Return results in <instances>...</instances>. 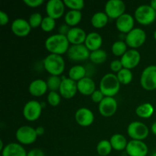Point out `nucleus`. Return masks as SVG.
<instances>
[{"label": "nucleus", "mask_w": 156, "mask_h": 156, "mask_svg": "<svg viewBox=\"0 0 156 156\" xmlns=\"http://www.w3.org/2000/svg\"><path fill=\"white\" fill-rule=\"evenodd\" d=\"M45 47L52 54L62 55L67 53L69 48V42L65 35L56 34L49 37L45 41Z\"/></svg>", "instance_id": "nucleus-1"}, {"label": "nucleus", "mask_w": 156, "mask_h": 156, "mask_svg": "<svg viewBox=\"0 0 156 156\" xmlns=\"http://www.w3.org/2000/svg\"><path fill=\"white\" fill-rule=\"evenodd\" d=\"M121 84L117 79V75L114 73H108L101 79L100 91L105 97H113L119 92Z\"/></svg>", "instance_id": "nucleus-2"}, {"label": "nucleus", "mask_w": 156, "mask_h": 156, "mask_svg": "<svg viewBox=\"0 0 156 156\" xmlns=\"http://www.w3.org/2000/svg\"><path fill=\"white\" fill-rule=\"evenodd\" d=\"M44 67L50 76H59L65 70V61L60 55L50 53L44 59Z\"/></svg>", "instance_id": "nucleus-3"}, {"label": "nucleus", "mask_w": 156, "mask_h": 156, "mask_svg": "<svg viewBox=\"0 0 156 156\" xmlns=\"http://www.w3.org/2000/svg\"><path fill=\"white\" fill-rule=\"evenodd\" d=\"M134 18L142 25H149L156 19V11L150 5H141L136 9Z\"/></svg>", "instance_id": "nucleus-4"}, {"label": "nucleus", "mask_w": 156, "mask_h": 156, "mask_svg": "<svg viewBox=\"0 0 156 156\" xmlns=\"http://www.w3.org/2000/svg\"><path fill=\"white\" fill-rule=\"evenodd\" d=\"M140 85L146 91L156 89V66L151 65L144 69L140 76Z\"/></svg>", "instance_id": "nucleus-5"}, {"label": "nucleus", "mask_w": 156, "mask_h": 156, "mask_svg": "<svg viewBox=\"0 0 156 156\" xmlns=\"http://www.w3.org/2000/svg\"><path fill=\"white\" fill-rule=\"evenodd\" d=\"M146 33L140 27L133 29L125 36V42L126 45L132 49H136L142 47L146 41Z\"/></svg>", "instance_id": "nucleus-6"}, {"label": "nucleus", "mask_w": 156, "mask_h": 156, "mask_svg": "<svg viewBox=\"0 0 156 156\" xmlns=\"http://www.w3.org/2000/svg\"><path fill=\"white\" fill-rule=\"evenodd\" d=\"M127 133L132 140L143 141L149 136V129L145 123L140 121H134L128 125Z\"/></svg>", "instance_id": "nucleus-7"}, {"label": "nucleus", "mask_w": 156, "mask_h": 156, "mask_svg": "<svg viewBox=\"0 0 156 156\" xmlns=\"http://www.w3.org/2000/svg\"><path fill=\"white\" fill-rule=\"evenodd\" d=\"M15 138L18 143L23 145H30L37 138L36 129L30 126H22L17 129Z\"/></svg>", "instance_id": "nucleus-8"}, {"label": "nucleus", "mask_w": 156, "mask_h": 156, "mask_svg": "<svg viewBox=\"0 0 156 156\" xmlns=\"http://www.w3.org/2000/svg\"><path fill=\"white\" fill-rule=\"evenodd\" d=\"M42 108L41 103L37 101H29L25 104L23 108V116L28 121H35L41 117Z\"/></svg>", "instance_id": "nucleus-9"}, {"label": "nucleus", "mask_w": 156, "mask_h": 156, "mask_svg": "<svg viewBox=\"0 0 156 156\" xmlns=\"http://www.w3.org/2000/svg\"><path fill=\"white\" fill-rule=\"evenodd\" d=\"M126 5L121 0H110L106 3L105 12L109 18L117 19L121 15L125 14Z\"/></svg>", "instance_id": "nucleus-10"}, {"label": "nucleus", "mask_w": 156, "mask_h": 156, "mask_svg": "<svg viewBox=\"0 0 156 156\" xmlns=\"http://www.w3.org/2000/svg\"><path fill=\"white\" fill-rule=\"evenodd\" d=\"M90 53L86 46L85 44H80V45H72L69 48L67 55L69 59L79 62V61H84L85 59H89Z\"/></svg>", "instance_id": "nucleus-11"}, {"label": "nucleus", "mask_w": 156, "mask_h": 156, "mask_svg": "<svg viewBox=\"0 0 156 156\" xmlns=\"http://www.w3.org/2000/svg\"><path fill=\"white\" fill-rule=\"evenodd\" d=\"M99 113L104 117H111L115 114L117 110V102L113 97H105L98 105Z\"/></svg>", "instance_id": "nucleus-12"}, {"label": "nucleus", "mask_w": 156, "mask_h": 156, "mask_svg": "<svg viewBox=\"0 0 156 156\" xmlns=\"http://www.w3.org/2000/svg\"><path fill=\"white\" fill-rule=\"evenodd\" d=\"M141 60V55L138 50L135 49L128 50L120 59L123 67L128 69L136 68Z\"/></svg>", "instance_id": "nucleus-13"}, {"label": "nucleus", "mask_w": 156, "mask_h": 156, "mask_svg": "<svg viewBox=\"0 0 156 156\" xmlns=\"http://www.w3.org/2000/svg\"><path fill=\"white\" fill-rule=\"evenodd\" d=\"M65 7V4L61 0H50L46 5V12L47 16L55 20L59 19L63 15Z\"/></svg>", "instance_id": "nucleus-14"}, {"label": "nucleus", "mask_w": 156, "mask_h": 156, "mask_svg": "<svg viewBox=\"0 0 156 156\" xmlns=\"http://www.w3.org/2000/svg\"><path fill=\"white\" fill-rule=\"evenodd\" d=\"M126 152L129 156H146L149 148L143 141L132 140L128 142Z\"/></svg>", "instance_id": "nucleus-15"}, {"label": "nucleus", "mask_w": 156, "mask_h": 156, "mask_svg": "<svg viewBox=\"0 0 156 156\" xmlns=\"http://www.w3.org/2000/svg\"><path fill=\"white\" fill-rule=\"evenodd\" d=\"M59 91L61 97L63 98H73L78 91L77 82L72 80L69 78H63Z\"/></svg>", "instance_id": "nucleus-16"}, {"label": "nucleus", "mask_w": 156, "mask_h": 156, "mask_svg": "<svg viewBox=\"0 0 156 156\" xmlns=\"http://www.w3.org/2000/svg\"><path fill=\"white\" fill-rule=\"evenodd\" d=\"M12 33L20 37L27 36L31 30V27L27 21L23 18H17L14 20L11 25Z\"/></svg>", "instance_id": "nucleus-17"}, {"label": "nucleus", "mask_w": 156, "mask_h": 156, "mask_svg": "<svg viewBox=\"0 0 156 156\" xmlns=\"http://www.w3.org/2000/svg\"><path fill=\"white\" fill-rule=\"evenodd\" d=\"M75 119L79 126H88L94 122V116L90 109L87 108H81L76 111Z\"/></svg>", "instance_id": "nucleus-18"}, {"label": "nucleus", "mask_w": 156, "mask_h": 156, "mask_svg": "<svg viewBox=\"0 0 156 156\" xmlns=\"http://www.w3.org/2000/svg\"><path fill=\"white\" fill-rule=\"evenodd\" d=\"M134 18L127 13L123 14L116 21V27L117 30L122 34H127L134 29Z\"/></svg>", "instance_id": "nucleus-19"}, {"label": "nucleus", "mask_w": 156, "mask_h": 156, "mask_svg": "<svg viewBox=\"0 0 156 156\" xmlns=\"http://www.w3.org/2000/svg\"><path fill=\"white\" fill-rule=\"evenodd\" d=\"M87 35L88 34L83 29L79 27H71L66 37L69 44L72 45H80L85 44Z\"/></svg>", "instance_id": "nucleus-20"}, {"label": "nucleus", "mask_w": 156, "mask_h": 156, "mask_svg": "<svg viewBox=\"0 0 156 156\" xmlns=\"http://www.w3.org/2000/svg\"><path fill=\"white\" fill-rule=\"evenodd\" d=\"M47 90H48V87H47V82L41 79L34 80L33 82H30L28 87L29 93L34 97L43 96L46 94Z\"/></svg>", "instance_id": "nucleus-21"}, {"label": "nucleus", "mask_w": 156, "mask_h": 156, "mask_svg": "<svg viewBox=\"0 0 156 156\" xmlns=\"http://www.w3.org/2000/svg\"><path fill=\"white\" fill-rule=\"evenodd\" d=\"M27 154L25 149L16 143H9L2 151V156H27Z\"/></svg>", "instance_id": "nucleus-22"}, {"label": "nucleus", "mask_w": 156, "mask_h": 156, "mask_svg": "<svg viewBox=\"0 0 156 156\" xmlns=\"http://www.w3.org/2000/svg\"><path fill=\"white\" fill-rule=\"evenodd\" d=\"M78 91L83 95H91L96 90V85L93 79L89 77H85L77 82Z\"/></svg>", "instance_id": "nucleus-23"}, {"label": "nucleus", "mask_w": 156, "mask_h": 156, "mask_svg": "<svg viewBox=\"0 0 156 156\" xmlns=\"http://www.w3.org/2000/svg\"><path fill=\"white\" fill-rule=\"evenodd\" d=\"M103 43V39L101 34L97 32H91L87 35L85 45L90 52L95 51L101 48Z\"/></svg>", "instance_id": "nucleus-24"}, {"label": "nucleus", "mask_w": 156, "mask_h": 156, "mask_svg": "<svg viewBox=\"0 0 156 156\" xmlns=\"http://www.w3.org/2000/svg\"><path fill=\"white\" fill-rule=\"evenodd\" d=\"M110 143H111V146H112L113 149L116 151L126 150V148L128 144V142L126 140V137L120 133L114 134L111 137Z\"/></svg>", "instance_id": "nucleus-25"}, {"label": "nucleus", "mask_w": 156, "mask_h": 156, "mask_svg": "<svg viewBox=\"0 0 156 156\" xmlns=\"http://www.w3.org/2000/svg\"><path fill=\"white\" fill-rule=\"evenodd\" d=\"M82 18V15L80 11L69 10L66 14L64 20H65V24L69 27H75L80 23Z\"/></svg>", "instance_id": "nucleus-26"}, {"label": "nucleus", "mask_w": 156, "mask_h": 156, "mask_svg": "<svg viewBox=\"0 0 156 156\" xmlns=\"http://www.w3.org/2000/svg\"><path fill=\"white\" fill-rule=\"evenodd\" d=\"M108 20L109 18L105 12H98L94 13L91 17V23L93 27L95 28H102L107 25Z\"/></svg>", "instance_id": "nucleus-27"}, {"label": "nucleus", "mask_w": 156, "mask_h": 156, "mask_svg": "<svg viewBox=\"0 0 156 156\" xmlns=\"http://www.w3.org/2000/svg\"><path fill=\"white\" fill-rule=\"evenodd\" d=\"M154 107L150 103H143L138 106L136 109V114L140 118H150L154 114Z\"/></svg>", "instance_id": "nucleus-28"}, {"label": "nucleus", "mask_w": 156, "mask_h": 156, "mask_svg": "<svg viewBox=\"0 0 156 156\" xmlns=\"http://www.w3.org/2000/svg\"><path fill=\"white\" fill-rule=\"evenodd\" d=\"M85 77H86V69L83 66L76 65L71 67L69 71V78L76 82Z\"/></svg>", "instance_id": "nucleus-29"}, {"label": "nucleus", "mask_w": 156, "mask_h": 156, "mask_svg": "<svg viewBox=\"0 0 156 156\" xmlns=\"http://www.w3.org/2000/svg\"><path fill=\"white\" fill-rule=\"evenodd\" d=\"M112 149L113 148L111 143H110V140H101L98 143L97 147H96L98 154L100 156H108L111 154Z\"/></svg>", "instance_id": "nucleus-30"}, {"label": "nucleus", "mask_w": 156, "mask_h": 156, "mask_svg": "<svg viewBox=\"0 0 156 156\" xmlns=\"http://www.w3.org/2000/svg\"><path fill=\"white\" fill-rule=\"evenodd\" d=\"M107 58H108V54H107L106 51L101 50V49H99L95 51L91 52L89 59L93 63L101 64L107 60Z\"/></svg>", "instance_id": "nucleus-31"}, {"label": "nucleus", "mask_w": 156, "mask_h": 156, "mask_svg": "<svg viewBox=\"0 0 156 156\" xmlns=\"http://www.w3.org/2000/svg\"><path fill=\"white\" fill-rule=\"evenodd\" d=\"M127 47L126 42L123 41H117L113 44L111 47L112 53L116 56H123L127 51Z\"/></svg>", "instance_id": "nucleus-32"}, {"label": "nucleus", "mask_w": 156, "mask_h": 156, "mask_svg": "<svg viewBox=\"0 0 156 156\" xmlns=\"http://www.w3.org/2000/svg\"><path fill=\"white\" fill-rule=\"evenodd\" d=\"M117 79L122 85H128L133 80V73L130 69L123 68L118 73H117Z\"/></svg>", "instance_id": "nucleus-33"}, {"label": "nucleus", "mask_w": 156, "mask_h": 156, "mask_svg": "<svg viewBox=\"0 0 156 156\" xmlns=\"http://www.w3.org/2000/svg\"><path fill=\"white\" fill-rule=\"evenodd\" d=\"M62 79H61L59 76H50L46 81L47 84L48 89L50 91H57L59 90L61 83H62Z\"/></svg>", "instance_id": "nucleus-34"}, {"label": "nucleus", "mask_w": 156, "mask_h": 156, "mask_svg": "<svg viewBox=\"0 0 156 156\" xmlns=\"http://www.w3.org/2000/svg\"><path fill=\"white\" fill-rule=\"evenodd\" d=\"M64 4L70 10L81 11L85 6L83 0H64Z\"/></svg>", "instance_id": "nucleus-35"}, {"label": "nucleus", "mask_w": 156, "mask_h": 156, "mask_svg": "<svg viewBox=\"0 0 156 156\" xmlns=\"http://www.w3.org/2000/svg\"><path fill=\"white\" fill-rule=\"evenodd\" d=\"M56 26V20L49 16L44 17L41 24V29L45 32H50L53 30Z\"/></svg>", "instance_id": "nucleus-36"}, {"label": "nucleus", "mask_w": 156, "mask_h": 156, "mask_svg": "<svg viewBox=\"0 0 156 156\" xmlns=\"http://www.w3.org/2000/svg\"><path fill=\"white\" fill-rule=\"evenodd\" d=\"M44 18L42 17L41 14L38 13V12H35L32 15H30L28 19V22L30 24V27L33 28H36V27H41V24Z\"/></svg>", "instance_id": "nucleus-37"}, {"label": "nucleus", "mask_w": 156, "mask_h": 156, "mask_svg": "<svg viewBox=\"0 0 156 156\" xmlns=\"http://www.w3.org/2000/svg\"><path fill=\"white\" fill-rule=\"evenodd\" d=\"M47 101L49 105L53 107H56L59 105L61 101L60 94L56 91H50L47 95Z\"/></svg>", "instance_id": "nucleus-38"}, {"label": "nucleus", "mask_w": 156, "mask_h": 156, "mask_svg": "<svg viewBox=\"0 0 156 156\" xmlns=\"http://www.w3.org/2000/svg\"><path fill=\"white\" fill-rule=\"evenodd\" d=\"M105 96L104 95L103 93L100 90H95L91 95V98L92 101L96 104H98V105L102 101V100L105 98Z\"/></svg>", "instance_id": "nucleus-39"}, {"label": "nucleus", "mask_w": 156, "mask_h": 156, "mask_svg": "<svg viewBox=\"0 0 156 156\" xmlns=\"http://www.w3.org/2000/svg\"><path fill=\"white\" fill-rule=\"evenodd\" d=\"M110 67H111V71L114 72V73H118L123 68V65H122L121 61L119 60V59H115V60H113L112 62H111V65H110Z\"/></svg>", "instance_id": "nucleus-40"}, {"label": "nucleus", "mask_w": 156, "mask_h": 156, "mask_svg": "<svg viewBox=\"0 0 156 156\" xmlns=\"http://www.w3.org/2000/svg\"><path fill=\"white\" fill-rule=\"evenodd\" d=\"M24 3L30 8H37L44 3V0H24Z\"/></svg>", "instance_id": "nucleus-41"}, {"label": "nucleus", "mask_w": 156, "mask_h": 156, "mask_svg": "<svg viewBox=\"0 0 156 156\" xmlns=\"http://www.w3.org/2000/svg\"><path fill=\"white\" fill-rule=\"evenodd\" d=\"M9 21V15L6 12L3 11H0V24L2 26H4L7 24Z\"/></svg>", "instance_id": "nucleus-42"}, {"label": "nucleus", "mask_w": 156, "mask_h": 156, "mask_svg": "<svg viewBox=\"0 0 156 156\" xmlns=\"http://www.w3.org/2000/svg\"><path fill=\"white\" fill-rule=\"evenodd\" d=\"M27 156H45V154L42 149H33L27 152Z\"/></svg>", "instance_id": "nucleus-43"}, {"label": "nucleus", "mask_w": 156, "mask_h": 156, "mask_svg": "<svg viewBox=\"0 0 156 156\" xmlns=\"http://www.w3.org/2000/svg\"><path fill=\"white\" fill-rule=\"evenodd\" d=\"M70 29H71V27H70L69 25H67L66 24H62V25L59 27V34L66 36V35L68 34Z\"/></svg>", "instance_id": "nucleus-44"}, {"label": "nucleus", "mask_w": 156, "mask_h": 156, "mask_svg": "<svg viewBox=\"0 0 156 156\" xmlns=\"http://www.w3.org/2000/svg\"><path fill=\"white\" fill-rule=\"evenodd\" d=\"M35 129H36V133H37V136H43L44 134V132H45V130H44V128L43 127V126H37V127Z\"/></svg>", "instance_id": "nucleus-45"}, {"label": "nucleus", "mask_w": 156, "mask_h": 156, "mask_svg": "<svg viewBox=\"0 0 156 156\" xmlns=\"http://www.w3.org/2000/svg\"><path fill=\"white\" fill-rule=\"evenodd\" d=\"M151 131L152 132V133L154 135L156 136V121L154 122L152 124V126H151Z\"/></svg>", "instance_id": "nucleus-46"}, {"label": "nucleus", "mask_w": 156, "mask_h": 156, "mask_svg": "<svg viewBox=\"0 0 156 156\" xmlns=\"http://www.w3.org/2000/svg\"><path fill=\"white\" fill-rule=\"evenodd\" d=\"M150 6L154 9V10L156 11V0H152V1L150 2Z\"/></svg>", "instance_id": "nucleus-47"}, {"label": "nucleus", "mask_w": 156, "mask_h": 156, "mask_svg": "<svg viewBox=\"0 0 156 156\" xmlns=\"http://www.w3.org/2000/svg\"><path fill=\"white\" fill-rule=\"evenodd\" d=\"M154 38H155V40L156 41V30H155V32H154Z\"/></svg>", "instance_id": "nucleus-48"}, {"label": "nucleus", "mask_w": 156, "mask_h": 156, "mask_svg": "<svg viewBox=\"0 0 156 156\" xmlns=\"http://www.w3.org/2000/svg\"><path fill=\"white\" fill-rule=\"evenodd\" d=\"M151 156H156V152H153V153L152 154V155H151Z\"/></svg>", "instance_id": "nucleus-49"}, {"label": "nucleus", "mask_w": 156, "mask_h": 156, "mask_svg": "<svg viewBox=\"0 0 156 156\" xmlns=\"http://www.w3.org/2000/svg\"><path fill=\"white\" fill-rule=\"evenodd\" d=\"M97 156H100V155H97Z\"/></svg>", "instance_id": "nucleus-50"}, {"label": "nucleus", "mask_w": 156, "mask_h": 156, "mask_svg": "<svg viewBox=\"0 0 156 156\" xmlns=\"http://www.w3.org/2000/svg\"><path fill=\"white\" fill-rule=\"evenodd\" d=\"M155 53H156V51H155Z\"/></svg>", "instance_id": "nucleus-51"}]
</instances>
